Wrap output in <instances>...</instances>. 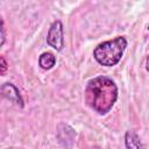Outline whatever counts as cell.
Returning a JSON list of instances; mask_svg holds the SVG:
<instances>
[{
  "label": "cell",
  "instance_id": "7",
  "mask_svg": "<svg viewBox=\"0 0 149 149\" xmlns=\"http://www.w3.org/2000/svg\"><path fill=\"white\" fill-rule=\"evenodd\" d=\"M38 64L42 69L44 70H50L54 68V65L56 64V57L51 54V52H43L40 56L38 59Z\"/></svg>",
  "mask_w": 149,
  "mask_h": 149
},
{
  "label": "cell",
  "instance_id": "3",
  "mask_svg": "<svg viewBox=\"0 0 149 149\" xmlns=\"http://www.w3.org/2000/svg\"><path fill=\"white\" fill-rule=\"evenodd\" d=\"M47 43L57 51H61L64 47V31L63 24L59 20H56L51 23L49 31L47 34Z\"/></svg>",
  "mask_w": 149,
  "mask_h": 149
},
{
  "label": "cell",
  "instance_id": "8",
  "mask_svg": "<svg viewBox=\"0 0 149 149\" xmlns=\"http://www.w3.org/2000/svg\"><path fill=\"white\" fill-rule=\"evenodd\" d=\"M6 42V30H5V23L2 17L0 16V48L5 44Z\"/></svg>",
  "mask_w": 149,
  "mask_h": 149
},
{
  "label": "cell",
  "instance_id": "5",
  "mask_svg": "<svg viewBox=\"0 0 149 149\" xmlns=\"http://www.w3.org/2000/svg\"><path fill=\"white\" fill-rule=\"evenodd\" d=\"M57 136H58L59 142H61L63 146L69 147L68 141H70V143H71V144L73 143L74 137H76V132H74V129H73L72 127H70L69 125L59 123V125H58Z\"/></svg>",
  "mask_w": 149,
  "mask_h": 149
},
{
  "label": "cell",
  "instance_id": "4",
  "mask_svg": "<svg viewBox=\"0 0 149 149\" xmlns=\"http://www.w3.org/2000/svg\"><path fill=\"white\" fill-rule=\"evenodd\" d=\"M0 92L1 94L8 99L9 101L19 105L20 107H23V100H22V97L19 92V90L16 88V86H14L13 84L10 83H5L1 87H0Z\"/></svg>",
  "mask_w": 149,
  "mask_h": 149
},
{
  "label": "cell",
  "instance_id": "1",
  "mask_svg": "<svg viewBox=\"0 0 149 149\" xmlns=\"http://www.w3.org/2000/svg\"><path fill=\"white\" fill-rule=\"evenodd\" d=\"M116 99L118 87L111 78L98 76L87 83L85 88V101L97 113L101 115L108 113Z\"/></svg>",
  "mask_w": 149,
  "mask_h": 149
},
{
  "label": "cell",
  "instance_id": "6",
  "mask_svg": "<svg viewBox=\"0 0 149 149\" xmlns=\"http://www.w3.org/2000/svg\"><path fill=\"white\" fill-rule=\"evenodd\" d=\"M125 144H126V148H128V149H139V148L143 147V144L140 141V137L133 130H128L126 133V135H125Z\"/></svg>",
  "mask_w": 149,
  "mask_h": 149
},
{
  "label": "cell",
  "instance_id": "9",
  "mask_svg": "<svg viewBox=\"0 0 149 149\" xmlns=\"http://www.w3.org/2000/svg\"><path fill=\"white\" fill-rule=\"evenodd\" d=\"M8 70V63L5 59V57L0 56V76H5Z\"/></svg>",
  "mask_w": 149,
  "mask_h": 149
},
{
  "label": "cell",
  "instance_id": "2",
  "mask_svg": "<svg viewBox=\"0 0 149 149\" xmlns=\"http://www.w3.org/2000/svg\"><path fill=\"white\" fill-rule=\"evenodd\" d=\"M126 47L127 40L123 36H118L97 45L93 51V56L99 64L104 66H114L120 62Z\"/></svg>",
  "mask_w": 149,
  "mask_h": 149
}]
</instances>
